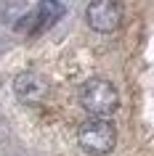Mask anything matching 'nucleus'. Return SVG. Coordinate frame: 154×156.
<instances>
[{"label":"nucleus","instance_id":"f257e3e1","mask_svg":"<svg viewBox=\"0 0 154 156\" xmlns=\"http://www.w3.org/2000/svg\"><path fill=\"white\" fill-rule=\"evenodd\" d=\"M77 143L90 156H106L114 148V143H117L114 124L106 116H90V119H85L80 124V130H77Z\"/></svg>","mask_w":154,"mask_h":156},{"label":"nucleus","instance_id":"f03ea898","mask_svg":"<svg viewBox=\"0 0 154 156\" xmlns=\"http://www.w3.org/2000/svg\"><path fill=\"white\" fill-rule=\"evenodd\" d=\"M120 103L117 87L104 77H93L80 87V106L90 116H109Z\"/></svg>","mask_w":154,"mask_h":156},{"label":"nucleus","instance_id":"7ed1b4c3","mask_svg":"<svg viewBox=\"0 0 154 156\" xmlns=\"http://www.w3.org/2000/svg\"><path fill=\"white\" fill-rule=\"evenodd\" d=\"M85 21L96 32H114L122 24V5L120 0H90L85 8Z\"/></svg>","mask_w":154,"mask_h":156},{"label":"nucleus","instance_id":"20e7f679","mask_svg":"<svg viewBox=\"0 0 154 156\" xmlns=\"http://www.w3.org/2000/svg\"><path fill=\"white\" fill-rule=\"evenodd\" d=\"M13 93L24 103H43V101L48 98L51 87H48V80L40 77L37 72H21L13 80Z\"/></svg>","mask_w":154,"mask_h":156},{"label":"nucleus","instance_id":"39448f33","mask_svg":"<svg viewBox=\"0 0 154 156\" xmlns=\"http://www.w3.org/2000/svg\"><path fill=\"white\" fill-rule=\"evenodd\" d=\"M61 16H64V3H61V0H40L37 8H35L21 24H27V32L37 34V32H43V29L53 27Z\"/></svg>","mask_w":154,"mask_h":156}]
</instances>
